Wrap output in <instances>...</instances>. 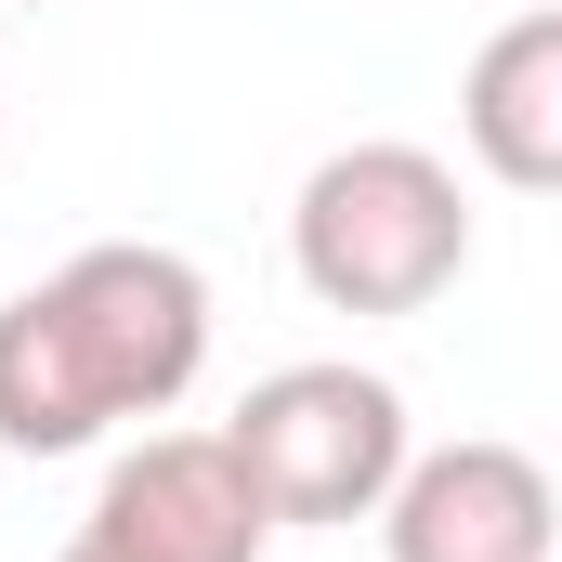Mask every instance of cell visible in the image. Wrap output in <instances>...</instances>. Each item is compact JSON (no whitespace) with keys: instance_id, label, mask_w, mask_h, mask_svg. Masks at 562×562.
<instances>
[{"instance_id":"obj_8","label":"cell","mask_w":562,"mask_h":562,"mask_svg":"<svg viewBox=\"0 0 562 562\" xmlns=\"http://www.w3.org/2000/svg\"><path fill=\"white\" fill-rule=\"evenodd\" d=\"M0 119H13V105H0Z\"/></svg>"},{"instance_id":"obj_2","label":"cell","mask_w":562,"mask_h":562,"mask_svg":"<svg viewBox=\"0 0 562 562\" xmlns=\"http://www.w3.org/2000/svg\"><path fill=\"white\" fill-rule=\"evenodd\" d=\"M288 262L327 314H431L471 276V196L431 144H340L301 170Z\"/></svg>"},{"instance_id":"obj_7","label":"cell","mask_w":562,"mask_h":562,"mask_svg":"<svg viewBox=\"0 0 562 562\" xmlns=\"http://www.w3.org/2000/svg\"><path fill=\"white\" fill-rule=\"evenodd\" d=\"M53 562H119V550H105V537H66V550H53Z\"/></svg>"},{"instance_id":"obj_5","label":"cell","mask_w":562,"mask_h":562,"mask_svg":"<svg viewBox=\"0 0 562 562\" xmlns=\"http://www.w3.org/2000/svg\"><path fill=\"white\" fill-rule=\"evenodd\" d=\"M79 537H105L119 562H262L276 550V510L249 497V471H236L223 431H144L105 471V497H92Z\"/></svg>"},{"instance_id":"obj_3","label":"cell","mask_w":562,"mask_h":562,"mask_svg":"<svg viewBox=\"0 0 562 562\" xmlns=\"http://www.w3.org/2000/svg\"><path fill=\"white\" fill-rule=\"evenodd\" d=\"M223 445L276 524H367L419 431H406V393L380 367H276V380H249Z\"/></svg>"},{"instance_id":"obj_1","label":"cell","mask_w":562,"mask_h":562,"mask_svg":"<svg viewBox=\"0 0 562 562\" xmlns=\"http://www.w3.org/2000/svg\"><path fill=\"white\" fill-rule=\"evenodd\" d=\"M210 367V276L183 249L105 236L0 301V445L79 458L132 419H170Z\"/></svg>"},{"instance_id":"obj_6","label":"cell","mask_w":562,"mask_h":562,"mask_svg":"<svg viewBox=\"0 0 562 562\" xmlns=\"http://www.w3.org/2000/svg\"><path fill=\"white\" fill-rule=\"evenodd\" d=\"M458 144L484 157V183L550 196L562 183V13H510L471 79H458Z\"/></svg>"},{"instance_id":"obj_4","label":"cell","mask_w":562,"mask_h":562,"mask_svg":"<svg viewBox=\"0 0 562 562\" xmlns=\"http://www.w3.org/2000/svg\"><path fill=\"white\" fill-rule=\"evenodd\" d=\"M367 524H380L393 562H550L562 550L550 471H537L524 445H497V431H471V445H406V471H393V497H380Z\"/></svg>"}]
</instances>
